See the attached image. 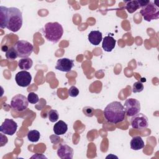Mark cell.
Returning a JSON list of instances; mask_svg holds the SVG:
<instances>
[{"mask_svg":"<svg viewBox=\"0 0 159 159\" xmlns=\"http://www.w3.org/2000/svg\"><path fill=\"white\" fill-rule=\"evenodd\" d=\"M103 114L106 120L112 124H117L123 121L125 117L124 107L118 101H113L107 104Z\"/></svg>","mask_w":159,"mask_h":159,"instance_id":"1","label":"cell"},{"mask_svg":"<svg viewBox=\"0 0 159 159\" xmlns=\"http://www.w3.org/2000/svg\"><path fill=\"white\" fill-rule=\"evenodd\" d=\"M41 32L43 36L48 41L56 43L61 38L63 34V29L62 25L57 22H49L44 25Z\"/></svg>","mask_w":159,"mask_h":159,"instance_id":"2","label":"cell"},{"mask_svg":"<svg viewBox=\"0 0 159 159\" xmlns=\"http://www.w3.org/2000/svg\"><path fill=\"white\" fill-rule=\"evenodd\" d=\"M22 12L17 7H9L6 28L13 32L19 31L22 25Z\"/></svg>","mask_w":159,"mask_h":159,"instance_id":"3","label":"cell"},{"mask_svg":"<svg viewBox=\"0 0 159 159\" xmlns=\"http://www.w3.org/2000/svg\"><path fill=\"white\" fill-rule=\"evenodd\" d=\"M140 12L143 19L147 22L159 18V7L152 1H150L147 5L143 7Z\"/></svg>","mask_w":159,"mask_h":159,"instance_id":"4","label":"cell"},{"mask_svg":"<svg viewBox=\"0 0 159 159\" xmlns=\"http://www.w3.org/2000/svg\"><path fill=\"white\" fill-rule=\"evenodd\" d=\"M18 57L22 58H28L33 52V45L26 40H18L14 45Z\"/></svg>","mask_w":159,"mask_h":159,"instance_id":"5","label":"cell"},{"mask_svg":"<svg viewBox=\"0 0 159 159\" xmlns=\"http://www.w3.org/2000/svg\"><path fill=\"white\" fill-rule=\"evenodd\" d=\"M29 106L27 98L21 94L15 95L11 101V107L19 112L24 111Z\"/></svg>","mask_w":159,"mask_h":159,"instance_id":"6","label":"cell"},{"mask_svg":"<svg viewBox=\"0 0 159 159\" xmlns=\"http://www.w3.org/2000/svg\"><path fill=\"white\" fill-rule=\"evenodd\" d=\"M123 106L124 107L125 114L129 117L135 115L140 112V103L135 98L127 99Z\"/></svg>","mask_w":159,"mask_h":159,"instance_id":"7","label":"cell"},{"mask_svg":"<svg viewBox=\"0 0 159 159\" xmlns=\"http://www.w3.org/2000/svg\"><path fill=\"white\" fill-rule=\"evenodd\" d=\"M130 119V124L132 127L135 129L142 130L146 129L148 125V117L142 113H137L132 116Z\"/></svg>","mask_w":159,"mask_h":159,"instance_id":"8","label":"cell"},{"mask_svg":"<svg viewBox=\"0 0 159 159\" xmlns=\"http://www.w3.org/2000/svg\"><path fill=\"white\" fill-rule=\"evenodd\" d=\"M17 129V123L11 119H5L0 126L1 132L9 135H13L16 133Z\"/></svg>","mask_w":159,"mask_h":159,"instance_id":"9","label":"cell"},{"mask_svg":"<svg viewBox=\"0 0 159 159\" xmlns=\"http://www.w3.org/2000/svg\"><path fill=\"white\" fill-rule=\"evenodd\" d=\"M15 80L18 86L20 87H27L29 86L31 83L32 76L29 72L22 70L16 75Z\"/></svg>","mask_w":159,"mask_h":159,"instance_id":"10","label":"cell"},{"mask_svg":"<svg viewBox=\"0 0 159 159\" xmlns=\"http://www.w3.org/2000/svg\"><path fill=\"white\" fill-rule=\"evenodd\" d=\"M74 66V61L73 60L63 58L57 60L55 68L63 72H69L71 70Z\"/></svg>","mask_w":159,"mask_h":159,"instance_id":"11","label":"cell"},{"mask_svg":"<svg viewBox=\"0 0 159 159\" xmlns=\"http://www.w3.org/2000/svg\"><path fill=\"white\" fill-rule=\"evenodd\" d=\"M57 155L61 159H71L73 157V149L68 145H61L57 150Z\"/></svg>","mask_w":159,"mask_h":159,"instance_id":"12","label":"cell"},{"mask_svg":"<svg viewBox=\"0 0 159 159\" xmlns=\"http://www.w3.org/2000/svg\"><path fill=\"white\" fill-rule=\"evenodd\" d=\"M116 43V40H115L112 36H106L102 40V47L103 50L106 52H110L115 47Z\"/></svg>","mask_w":159,"mask_h":159,"instance_id":"13","label":"cell"},{"mask_svg":"<svg viewBox=\"0 0 159 159\" xmlns=\"http://www.w3.org/2000/svg\"><path fill=\"white\" fill-rule=\"evenodd\" d=\"M102 39V34L99 30H92L88 34V40L93 45H98Z\"/></svg>","mask_w":159,"mask_h":159,"instance_id":"14","label":"cell"},{"mask_svg":"<svg viewBox=\"0 0 159 159\" xmlns=\"http://www.w3.org/2000/svg\"><path fill=\"white\" fill-rule=\"evenodd\" d=\"M53 130L57 135L65 134L68 130V125L66 122L60 120L55 124L53 127Z\"/></svg>","mask_w":159,"mask_h":159,"instance_id":"15","label":"cell"},{"mask_svg":"<svg viewBox=\"0 0 159 159\" xmlns=\"http://www.w3.org/2000/svg\"><path fill=\"white\" fill-rule=\"evenodd\" d=\"M130 148L134 150H139L145 147V143L140 136H135L130 140Z\"/></svg>","mask_w":159,"mask_h":159,"instance_id":"16","label":"cell"},{"mask_svg":"<svg viewBox=\"0 0 159 159\" xmlns=\"http://www.w3.org/2000/svg\"><path fill=\"white\" fill-rule=\"evenodd\" d=\"M8 9L9 7L3 6H0V27L1 29L6 28Z\"/></svg>","mask_w":159,"mask_h":159,"instance_id":"17","label":"cell"},{"mask_svg":"<svg viewBox=\"0 0 159 159\" xmlns=\"http://www.w3.org/2000/svg\"><path fill=\"white\" fill-rule=\"evenodd\" d=\"M33 65V61L30 58H24L18 61V66L20 69L24 70H27L32 68Z\"/></svg>","mask_w":159,"mask_h":159,"instance_id":"18","label":"cell"},{"mask_svg":"<svg viewBox=\"0 0 159 159\" xmlns=\"http://www.w3.org/2000/svg\"><path fill=\"white\" fill-rule=\"evenodd\" d=\"M139 4L138 1H129L125 2V8L127 11L130 13H134L139 8Z\"/></svg>","mask_w":159,"mask_h":159,"instance_id":"19","label":"cell"},{"mask_svg":"<svg viewBox=\"0 0 159 159\" xmlns=\"http://www.w3.org/2000/svg\"><path fill=\"white\" fill-rule=\"evenodd\" d=\"M40 132L37 130H31L27 134V139L31 142H37L40 139Z\"/></svg>","mask_w":159,"mask_h":159,"instance_id":"20","label":"cell"},{"mask_svg":"<svg viewBox=\"0 0 159 159\" xmlns=\"http://www.w3.org/2000/svg\"><path fill=\"white\" fill-rule=\"evenodd\" d=\"M6 57L9 60H14L18 57L17 53L14 47L9 48L7 52H6Z\"/></svg>","mask_w":159,"mask_h":159,"instance_id":"21","label":"cell"},{"mask_svg":"<svg viewBox=\"0 0 159 159\" xmlns=\"http://www.w3.org/2000/svg\"><path fill=\"white\" fill-rule=\"evenodd\" d=\"M48 117L50 122H55L57 121L59 119V115L57 111L54 109H51L48 113Z\"/></svg>","mask_w":159,"mask_h":159,"instance_id":"22","label":"cell"},{"mask_svg":"<svg viewBox=\"0 0 159 159\" xmlns=\"http://www.w3.org/2000/svg\"><path fill=\"white\" fill-rule=\"evenodd\" d=\"M143 89V84L140 81H136L132 86V92L134 93H140Z\"/></svg>","mask_w":159,"mask_h":159,"instance_id":"23","label":"cell"},{"mask_svg":"<svg viewBox=\"0 0 159 159\" xmlns=\"http://www.w3.org/2000/svg\"><path fill=\"white\" fill-rule=\"evenodd\" d=\"M27 99L28 101L31 104H36L39 101L38 95L34 92H30L29 93L27 96Z\"/></svg>","mask_w":159,"mask_h":159,"instance_id":"24","label":"cell"},{"mask_svg":"<svg viewBox=\"0 0 159 159\" xmlns=\"http://www.w3.org/2000/svg\"><path fill=\"white\" fill-rule=\"evenodd\" d=\"M68 94L70 96L75 98L79 94V89L75 86H71L68 89Z\"/></svg>","mask_w":159,"mask_h":159,"instance_id":"25","label":"cell"},{"mask_svg":"<svg viewBox=\"0 0 159 159\" xmlns=\"http://www.w3.org/2000/svg\"><path fill=\"white\" fill-rule=\"evenodd\" d=\"M138 2L139 4V7H143L144 6H145L146 5H147L149 2L150 1H145V0H138Z\"/></svg>","mask_w":159,"mask_h":159,"instance_id":"26","label":"cell"},{"mask_svg":"<svg viewBox=\"0 0 159 159\" xmlns=\"http://www.w3.org/2000/svg\"><path fill=\"white\" fill-rule=\"evenodd\" d=\"M8 49H9V48H7V47L6 45L3 46V47H2V50L3 52H7V50Z\"/></svg>","mask_w":159,"mask_h":159,"instance_id":"27","label":"cell"}]
</instances>
